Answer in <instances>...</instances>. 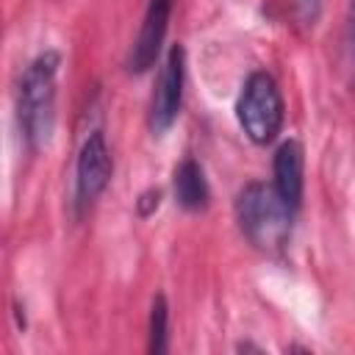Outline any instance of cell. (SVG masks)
<instances>
[{
	"mask_svg": "<svg viewBox=\"0 0 355 355\" xmlns=\"http://www.w3.org/2000/svg\"><path fill=\"white\" fill-rule=\"evenodd\" d=\"M61 53L42 50L28 61L17 83V125L31 153L50 144L55 130V94H58Z\"/></svg>",
	"mask_w": 355,
	"mask_h": 355,
	"instance_id": "obj_1",
	"label": "cell"
},
{
	"mask_svg": "<svg viewBox=\"0 0 355 355\" xmlns=\"http://www.w3.org/2000/svg\"><path fill=\"white\" fill-rule=\"evenodd\" d=\"M294 214L272 183L252 180L236 194V222L247 241L263 252H280L288 244Z\"/></svg>",
	"mask_w": 355,
	"mask_h": 355,
	"instance_id": "obj_2",
	"label": "cell"
},
{
	"mask_svg": "<svg viewBox=\"0 0 355 355\" xmlns=\"http://www.w3.org/2000/svg\"><path fill=\"white\" fill-rule=\"evenodd\" d=\"M236 119L244 136L258 147L272 144L283 130L286 103L277 80L266 69H255L247 75L236 100Z\"/></svg>",
	"mask_w": 355,
	"mask_h": 355,
	"instance_id": "obj_3",
	"label": "cell"
},
{
	"mask_svg": "<svg viewBox=\"0 0 355 355\" xmlns=\"http://www.w3.org/2000/svg\"><path fill=\"white\" fill-rule=\"evenodd\" d=\"M183 83H186V50L183 44H172L158 67L153 97H150V114H147V128L153 136H164L183 105Z\"/></svg>",
	"mask_w": 355,
	"mask_h": 355,
	"instance_id": "obj_4",
	"label": "cell"
},
{
	"mask_svg": "<svg viewBox=\"0 0 355 355\" xmlns=\"http://www.w3.org/2000/svg\"><path fill=\"white\" fill-rule=\"evenodd\" d=\"M111 175H114V161H111L108 141H105L103 130H92L83 139V144L78 150V161H75V208H78V214L97 202V197L111 183Z\"/></svg>",
	"mask_w": 355,
	"mask_h": 355,
	"instance_id": "obj_5",
	"label": "cell"
},
{
	"mask_svg": "<svg viewBox=\"0 0 355 355\" xmlns=\"http://www.w3.org/2000/svg\"><path fill=\"white\" fill-rule=\"evenodd\" d=\"M172 6H175V0H150L147 3L139 33H136L130 53H128V72L130 75H144L147 69L155 67V61L164 50V42H166Z\"/></svg>",
	"mask_w": 355,
	"mask_h": 355,
	"instance_id": "obj_6",
	"label": "cell"
},
{
	"mask_svg": "<svg viewBox=\"0 0 355 355\" xmlns=\"http://www.w3.org/2000/svg\"><path fill=\"white\" fill-rule=\"evenodd\" d=\"M272 186L283 197V202L297 211L302 205V191H305V150L297 139H286L272 158Z\"/></svg>",
	"mask_w": 355,
	"mask_h": 355,
	"instance_id": "obj_7",
	"label": "cell"
},
{
	"mask_svg": "<svg viewBox=\"0 0 355 355\" xmlns=\"http://www.w3.org/2000/svg\"><path fill=\"white\" fill-rule=\"evenodd\" d=\"M172 194H175V202L189 214H197V211L208 208L211 189H208L205 169L200 166V161L183 158L175 166V172H172Z\"/></svg>",
	"mask_w": 355,
	"mask_h": 355,
	"instance_id": "obj_8",
	"label": "cell"
},
{
	"mask_svg": "<svg viewBox=\"0 0 355 355\" xmlns=\"http://www.w3.org/2000/svg\"><path fill=\"white\" fill-rule=\"evenodd\" d=\"M166 341H169V305L164 294H155L147 322V352L153 355L166 352Z\"/></svg>",
	"mask_w": 355,
	"mask_h": 355,
	"instance_id": "obj_9",
	"label": "cell"
},
{
	"mask_svg": "<svg viewBox=\"0 0 355 355\" xmlns=\"http://www.w3.org/2000/svg\"><path fill=\"white\" fill-rule=\"evenodd\" d=\"M158 205H161V191H158V189H147V191H141L139 200H136L139 216H153V214L158 211Z\"/></svg>",
	"mask_w": 355,
	"mask_h": 355,
	"instance_id": "obj_10",
	"label": "cell"
},
{
	"mask_svg": "<svg viewBox=\"0 0 355 355\" xmlns=\"http://www.w3.org/2000/svg\"><path fill=\"white\" fill-rule=\"evenodd\" d=\"M344 42H347V53L349 61L355 67V0L347 3V25H344Z\"/></svg>",
	"mask_w": 355,
	"mask_h": 355,
	"instance_id": "obj_11",
	"label": "cell"
},
{
	"mask_svg": "<svg viewBox=\"0 0 355 355\" xmlns=\"http://www.w3.org/2000/svg\"><path fill=\"white\" fill-rule=\"evenodd\" d=\"M294 6H297V11H300L302 22H313V19L319 17V6H322V0H294Z\"/></svg>",
	"mask_w": 355,
	"mask_h": 355,
	"instance_id": "obj_12",
	"label": "cell"
}]
</instances>
